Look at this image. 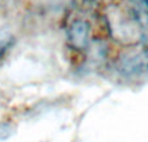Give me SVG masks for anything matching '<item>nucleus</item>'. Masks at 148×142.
I'll use <instances>...</instances> for the list:
<instances>
[{
    "label": "nucleus",
    "instance_id": "nucleus-6",
    "mask_svg": "<svg viewBox=\"0 0 148 142\" xmlns=\"http://www.w3.org/2000/svg\"><path fill=\"white\" fill-rule=\"evenodd\" d=\"M147 3H148V0H147Z\"/></svg>",
    "mask_w": 148,
    "mask_h": 142
},
{
    "label": "nucleus",
    "instance_id": "nucleus-2",
    "mask_svg": "<svg viewBox=\"0 0 148 142\" xmlns=\"http://www.w3.org/2000/svg\"><path fill=\"white\" fill-rule=\"evenodd\" d=\"M66 41L74 51L86 52L91 39V23L87 18L77 16L69 21L66 26Z\"/></svg>",
    "mask_w": 148,
    "mask_h": 142
},
{
    "label": "nucleus",
    "instance_id": "nucleus-1",
    "mask_svg": "<svg viewBox=\"0 0 148 142\" xmlns=\"http://www.w3.org/2000/svg\"><path fill=\"white\" fill-rule=\"evenodd\" d=\"M117 70L129 79H140L148 76V61L142 45L130 47L123 52L117 61Z\"/></svg>",
    "mask_w": 148,
    "mask_h": 142
},
{
    "label": "nucleus",
    "instance_id": "nucleus-5",
    "mask_svg": "<svg viewBox=\"0 0 148 142\" xmlns=\"http://www.w3.org/2000/svg\"><path fill=\"white\" fill-rule=\"evenodd\" d=\"M121 1H125V0H121Z\"/></svg>",
    "mask_w": 148,
    "mask_h": 142
},
{
    "label": "nucleus",
    "instance_id": "nucleus-3",
    "mask_svg": "<svg viewBox=\"0 0 148 142\" xmlns=\"http://www.w3.org/2000/svg\"><path fill=\"white\" fill-rule=\"evenodd\" d=\"M13 45V35L7 31H0V60Z\"/></svg>",
    "mask_w": 148,
    "mask_h": 142
},
{
    "label": "nucleus",
    "instance_id": "nucleus-4",
    "mask_svg": "<svg viewBox=\"0 0 148 142\" xmlns=\"http://www.w3.org/2000/svg\"><path fill=\"white\" fill-rule=\"evenodd\" d=\"M142 48H143L144 53H146V57H147V61H148V31L144 34L143 39H142V43H140Z\"/></svg>",
    "mask_w": 148,
    "mask_h": 142
}]
</instances>
